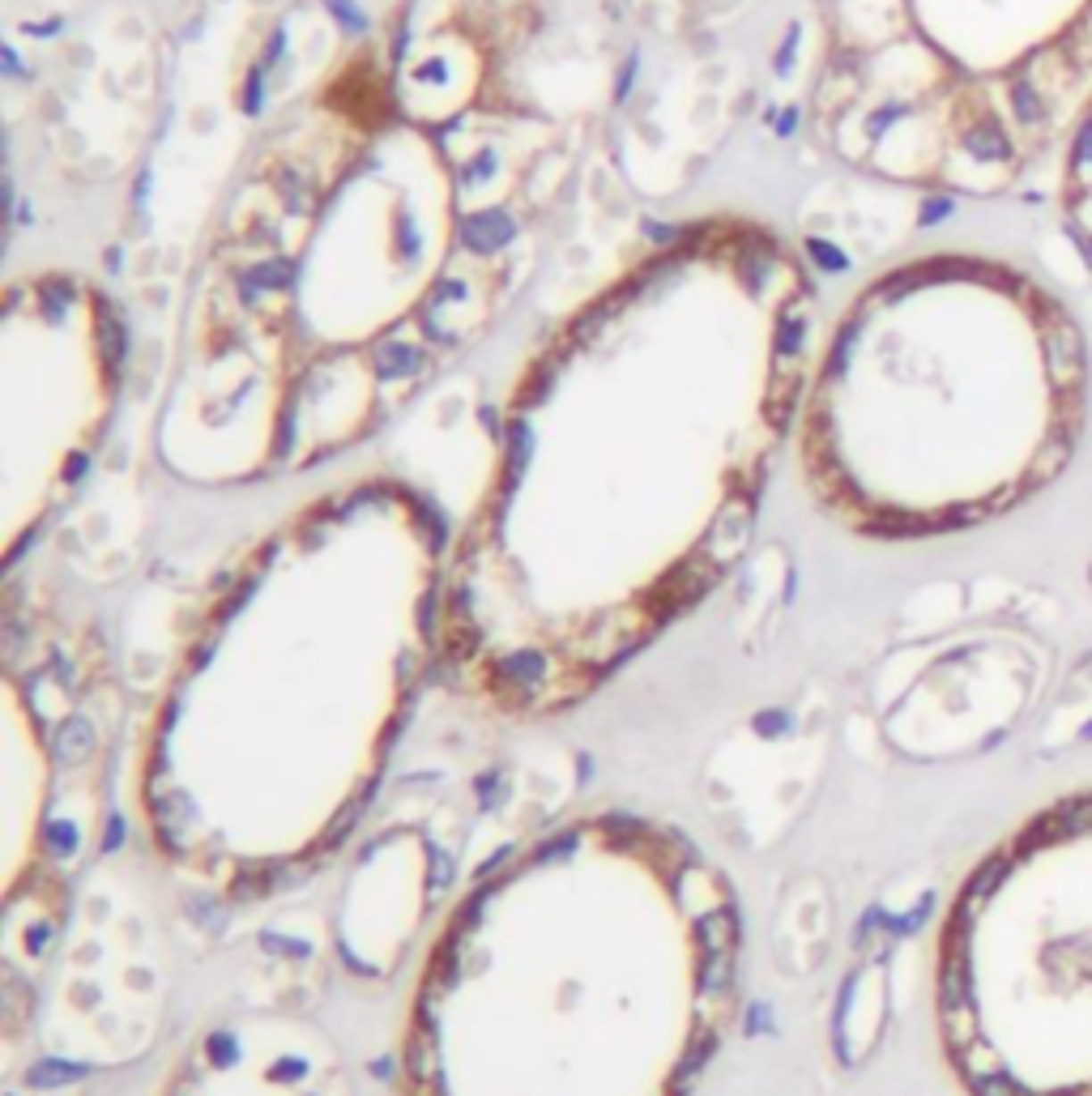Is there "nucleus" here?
I'll list each match as a JSON object with an SVG mask.
<instances>
[{"label": "nucleus", "mask_w": 1092, "mask_h": 1096, "mask_svg": "<svg viewBox=\"0 0 1092 1096\" xmlns=\"http://www.w3.org/2000/svg\"><path fill=\"white\" fill-rule=\"evenodd\" d=\"M449 546L414 491L371 478L239 555L141 726L136 815L171 879L252 904L351 841L444 670Z\"/></svg>", "instance_id": "f03ea898"}, {"label": "nucleus", "mask_w": 1092, "mask_h": 1096, "mask_svg": "<svg viewBox=\"0 0 1092 1096\" xmlns=\"http://www.w3.org/2000/svg\"><path fill=\"white\" fill-rule=\"evenodd\" d=\"M935 1037L964 1096H1092V789L1033 810L952 892Z\"/></svg>", "instance_id": "39448f33"}, {"label": "nucleus", "mask_w": 1092, "mask_h": 1096, "mask_svg": "<svg viewBox=\"0 0 1092 1096\" xmlns=\"http://www.w3.org/2000/svg\"><path fill=\"white\" fill-rule=\"evenodd\" d=\"M158 1096H354L337 1041L291 1011H235L201 1028Z\"/></svg>", "instance_id": "0eeeda50"}, {"label": "nucleus", "mask_w": 1092, "mask_h": 1096, "mask_svg": "<svg viewBox=\"0 0 1092 1096\" xmlns=\"http://www.w3.org/2000/svg\"><path fill=\"white\" fill-rule=\"evenodd\" d=\"M538 363L449 546L440 678L487 717L581 709L742 559L802 388L682 402Z\"/></svg>", "instance_id": "7ed1b4c3"}, {"label": "nucleus", "mask_w": 1092, "mask_h": 1096, "mask_svg": "<svg viewBox=\"0 0 1092 1096\" xmlns=\"http://www.w3.org/2000/svg\"><path fill=\"white\" fill-rule=\"evenodd\" d=\"M742 999V909L679 824L589 810L474 879L410 985L397 1096H691Z\"/></svg>", "instance_id": "20e7f679"}, {"label": "nucleus", "mask_w": 1092, "mask_h": 1096, "mask_svg": "<svg viewBox=\"0 0 1092 1096\" xmlns=\"http://www.w3.org/2000/svg\"><path fill=\"white\" fill-rule=\"evenodd\" d=\"M567 154L483 18L368 39L235 179L201 261L162 453L248 486L376 436L538 270Z\"/></svg>", "instance_id": "f257e3e1"}, {"label": "nucleus", "mask_w": 1092, "mask_h": 1096, "mask_svg": "<svg viewBox=\"0 0 1092 1096\" xmlns=\"http://www.w3.org/2000/svg\"><path fill=\"white\" fill-rule=\"evenodd\" d=\"M98 683L78 657L39 640L30 657L9 640L4 661V776H0V901L4 994L39 973L69 917V892L95 836L107 721L86 700Z\"/></svg>", "instance_id": "423d86ee"}]
</instances>
